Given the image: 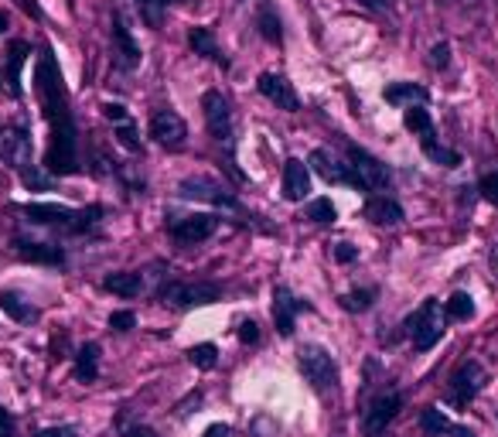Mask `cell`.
Returning <instances> with one entry per match:
<instances>
[{
  "instance_id": "1",
  "label": "cell",
  "mask_w": 498,
  "mask_h": 437,
  "mask_svg": "<svg viewBox=\"0 0 498 437\" xmlns=\"http://www.w3.org/2000/svg\"><path fill=\"white\" fill-rule=\"evenodd\" d=\"M297 366H300V376L308 379V386L314 393H335L338 386V362L331 359V352H327L325 345H300V352H297Z\"/></svg>"
},
{
  "instance_id": "2",
  "label": "cell",
  "mask_w": 498,
  "mask_h": 437,
  "mask_svg": "<svg viewBox=\"0 0 498 437\" xmlns=\"http://www.w3.org/2000/svg\"><path fill=\"white\" fill-rule=\"evenodd\" d=\"M45 168L51 174H76L78 172V151H76V126L72 116L51 124V141H48Z\"/></svg>"
},
{
  "instance_id": "3",
  "label": "cell",
  "mask_w": 498,
  "mask_h": 437,
  "mask_svg": "<svg viewBox=\"0 0 498 437\" xmlns=\"http://www.w3.org/2000/svg\"><path fill=\"white\" fill-rule=\"evenodd\" d=\"M24 216L32 222H42V226H62V229H72V233H82L89 229L96 218H99V209H69V205H55V202H28L24 205Z\"/></svg>"
},
{
  "instance_id": "4",
  "label": "cell",
  "mask_w": 498,
  "mask_h": 437,
  "mask_svg": "<svg viewBox=\"0 0 498 437\" xmlns=\"http://www.w3.org/2000/svg\"><path fill=\"white\" fill-rule=\"evenodd\" d=\"M447 314H444V308H440V301H423L420 311L413 314L410 321H406V328H410V339H413V349L417 352H430L440 339H444V331H447Z\"/></svg>"
},
{
  "instance_id": "5",
  "label": "cell",
  "mask_w": 498,
  "mask_h": 437,
  "mask_svg": "<svg viewBox=\"0 0 498 437\" xmlns=\"http://www.w3.org/2000/svg\"><path fill=\"white\" fill-rule=\"evenodd\" d=\"M400 410H403V393L396 390V386L383 390L373 404L365 406V414H362V437H383L386 427L396 421Z\"/></svg>"
},
{
  "instance_id": "6",
  "label": "cell",
  "mask_w": 498,
  "mask_h": 437,
  "mask_svg": "<svg viewBox=\"0 0 498 437\" xmlns=\"http://www.w3.org/2000/svg\"><path fill=\"white\" fill-rule=\"evenodd\" d=\"M488 383V373H484L478 362H461L457 369H454L451 383H447V404L451 406H467L482 386Z\"/></svg>"
},
{
  "instance_id": "7",
  "label": "cell",
  "mask_w": 498,
  "mask_h": 437,
  "mask_svg": "<svg viewBox=\"0 0 498 437\" xmlns=\"http://www.w3.org/2000/svg\"><path fill=\"white\" fill-rule=\"evenodd\" d=\"M202 109H205V124L212 130V137L226 147H233L235 126H233V109H229V99L218 93V89H208L202 96Z\"/></svg>"
},
{
  "instance_id": "8",
  "label": "cell",
  "mask_w": 498,
  "mask_h": 437,
  "mask_svg": "<svg viewBox=\"0 0 498 437\" xmlns=\"http://www.w3.org/2000/svg\"><path fill=\"white\" fill-rule=\"evenodd\" d=\"M218 297L216 284H181L171 281L161 287V301L171 304V308H202V304H212Z\"/></svg>"
},
{
  "instance_id": "9",
  "label": "cell",
  "mask_w": 498,
  "mask_h": 437,
  "mask_svg": "<svg viewBox=\"0 0 498 437\" xmlns=\"http://www.w3.org/2000/svg\"><path fill=\"white\" fill-rule=\"evenodd\" d=\"M0 161L14 172L32 168V137L21 126H0Z\"/></svg>"
},
{
  "instance_id": "10",
  "label": "cell",
  "mask_w": 498,
  "mask_h": 437,
  "mask_svg": "<svg viewBox=\"0 0 498 437\" xmlns=\"http://www.w3.org/2000/svg\"><path fill=\"white\" fill-rule=\"evenodd\" d=\"M348 161H352L355 181L362 188H369V191H386L390 188V172H386V164L379 157H373L362 147H348Z\"/></svg>"
},
{
  "instance_id": "11",
  "label": "cell",
  "mask_w": 498,
  "mask_h": 437,
  "mask_svg": "<svg viewBox=\"0 0 498 437\" xmlns=\"http://www.w3.org/2000/svg\"><path fill=\"white\" fill-rule=\"evenodd\" d=\"M151 137H154L161 147L178 151V147H185V141H188V126L174 109H157L154 116H151Z\"/></svg>"
},
{
  "instance_id": "12",
  "label": "cell",
  "mask_w": 498,
  "mask_h": 437,
  "mask_svg": "<svg viewBox=\"0 0 498 437\" xmlns=\"http://www.w3.org/2000/svg\"><path fill=\"white\" fill-rule=\"evenodd\" d=\"M178 195L181 199H195V202H212V205H229V209H235L233 195L218 185V181H212V178H185L178 185Z\"/></svg>"
},
{
  "instance_id": "13",
  "label": "cell",
  "mask_w": 498,
  "mask_h": 437,
  "mask_svg": "<svg viewBox=\"0 0 498 437\" xmlns=\"http://www.w3.org/2000/svg\"><path fill=\"white\" fill-rule=\"evenodd\" d=\"M216 226H218L216 216H181V218H171V236L178 243L191 246V243L208 239V236L216 233Z\"/></svg>"
},
{
  "instance_id": "14",
  "label": "cell",
  "mask_w": 498,
  "mask_h": 437,
  "mask_svg": "<svg viewBox=\"0 0 498 437\" xmlns=\"http://www.w3.org/2000/svg\"><path fill=\"white\" fill-rule=\"evenodd\" d=\"M308 191H311V172L300 157H290L283 164V199L287 202H304Z\"/></svg>"
},
{
  "instance_id": "15",
  "label": "cell",
  "mask_w": 498,
  "mask_h": 437,
  "mask_svg": "<svg viewBox=\"0 0 498 437\" xmlns=\"http://www.w3.org/2000/svg\"><path fill=\"white\" fill-rule=\"evenodd\" d=\"M311 168L321 178H325L327 185H358L355 181V172H352V164H342L335 154H327V151H314L311 154Z\"/></svg>"
},
{
  "instance_id": "16",
  "label": "cell",
  "mask_w": 498,
  "mask_h": 437,
  "mask_svg": "<svg viewBox=\"0 0 498 437\" xmlns=\"http://www.w3.org/2000/svg\"><path fill=\"white\" fill-rule=\"evenodd\" d=\"M300 308H304V304H300V301H297V297L290 294L283 284L273 291V325H277V331H281L283 339H290V335H294V318H297Z\"/></svg>"
},
{
  "instance_id": "17",
  "label": "cell",
  "mask_w": 498,
  "mask_h": 437,
  "mask_svg": "<svg viewBox=\"0 0 498 437\" xmlns=\"http://www.w3.org/2000/svg\"><path fill=\"white\" fill-rule=\"evenodd\" d=\"M260 93L270 99V103H277L281 109H287V113H294L300 103H297V93L290 89V82L283 76H277V72H263L260 76Z\"/></svg>"
},
{
  "instance_id": "18",
  "label": "cell",
  "mask_w": 498,
  "mask_h": 437,
  "mask_svg": "<svg viewBox=\"0 0 498 437\" xmlns=\"http://www.w3.org/2000/svg\"><path fill=\"white\" fill-rule=\"evenodd\" d=\"M113 55H116L120 69H137L141 65V45L130 38L124 21H113Z\"/></svg>"
},
{
  "instance_id": "19",
  "label": "cell",
  "mask_w": 498,
  "mask_h": 437,
  "mask_svg": "<svg viewBox=\"0 0 498 437\" xmlns=\"http://www.w3.org/2000/svg\"><path fill=\"white\" fill-rule=\"evenodd\" d=\"M14 250L21 260H32V264H48V266H59L65 260V253L51 243H28V239H17Z\"/></svg>"
},
{
  "instance_id": "20",
  "label": "cell",
  "mask_w": 498,
  "mask_h": 437,
  "mask_svg": "<svg viewBox=\"0 0 498 437\" xmlns=\"http://www.w3.org/2000/svg\"><path fill=\"white\" fill-rule=\"evenodd\" d=\"M365 216L373 218L375 226H400L403 222V209L392 199H386V195H375L373 202L365 205Z\"/></svg>"
},
{
  "instance_id": "21",
  "label": "cell",
  "mask_w": 498,
  "mask_h": 437,
  "mask_svg": "<svg viewBox=\"0 0 498 437\" xmlns=\"http://www.w3.org/2000/svg\"><path fill=\"white\" fill-rule=\"evenodd\" d=\"M103 287H106L109 294L137 297L143 291V277L137 274V270H124V274H113V277H106V281H103Z\"/></svg>"
},
{
  "instance_id": "22",
  "label": "cell",
  "mask_w": 498,
  "mask_h": 437,
  "mask_svg": "<svg viewBox=\"0 0 498 437\" xmlns=\"http://www.w3.org/2000/svg\"><path fill=\"white\" fill-rule=\"evenodd\" d=\"M76 376L82 379V383H93L96 376H99V345L89 342L78 349L76 356Z\"/></svg>"
},
{
  "instance_id": "23",
  "label": "cell",
  "mask_w": 498,
  "mask_h": 437,
  "mask_svg": "<svg viewBox=\"0 0 498 437\" xmlns=\"http://www.w3.org/2000/svg\"><path fill=\"white\" fill-rule=\"evenodd\" d=\"M188 42H191V48H195L198 55H205V59H212V62L226 65V55H222V48L216 45V38H212V32H208V28H191Z\"/></svg>"
},
{
  "instance_id": "24",
  "label": "cell",
  "mask_w": 498,
  "mask_h": 437,
  "mask_svg": "<svg viewBox=\"0 0 498 437\" xmlns=\"http://www.w3.org/2000/svg\"><path fill=\"white\" fill-rule=\"evenodd\" d=\"M420 144H423V154L430 157V161H437V164H444V168H457L461 164V154L451 151V147H444V144H437L434 134L420 137Z\"/></svg>"
},
{
  "instance_id": "25",
  "label": "cell",
  "mask_w": 498,
  "mask_h": 437,
  "mask_svg": "<svg viewBox=\"0 0 498 437\" xmlns=\"http://www.w3.org/2000/svg\"><path fill=\"white\" fill-rule=\"evenodd\" d=\"M0 308H4V314H11L14 321H34L38 318V311H34L28 301H21L14 291H4L0 294Z\"/></svg>"
},
{
  "instance_id": "26",
  "label": "cell",
  "mask_w": 498,
  "mask_h": 437,
  "mask_svg": "<svg viewBox=\"0 0 498 437\" xmlns=\"http://www.w3.org/2000/svg\"><path fill=\"white\" fill-rule=\"evenodd\" d=\"M413 99L423 103L427 99V89L423 86H413V82H396V86L386 89V103H410L413 107Z\"/></svg>"
},
{
  "instance_id": "27",
  "label": "cell",
  "mask_w": 498,
  "mask_h": 437,
  "mask_svg": "<svg viewBox=\"0 0 498 437\" xmlns=\"http://www.w3.org/2000/svg\"><path fill=\"white\" fill-rule=\"evenodd\" d=\"M444 314H447L451 321H471V318H475V301H471V294L457 291V294L444 304Z\"/></svg>"
},
{
  "instance_id": "28",
  "label": "cell",
  "mask_w": 498,
  "mask_h": 437,
  "mask_svg": "<svg viewBox=\"0 0 498 437\" xmlns=\"http://www.w3.org/2000/svg\"><path fill=\"white\" fill-rule=\"evenodd\" d=\"M420 427H423V431H427L430 437H440V434H451L454 423L447 421V417H444V414H440L437 406H427V410L420 414Z\"/></svg>"
},
{
  "instance_id": "29",
  "label": "cell",
  "mask_w": 498,
  "mask_h": 437,
  "mask_svg": "<svg viewBox=\"0 0 498 437\" xmlns=\"http://www.w3.org/2000/svg\"><path fill=\"white\" fill-rule=\"evenodd\" d=\"M403 124H406V130H413V134H420V137H427V134H434V124H430V113H427L423 107H406Z\"/></svg>"
},
{
  "instance_id": "30",
  "label": "cell",
  "mask_w": 498,
  "mask_h": 437,
  "mask_svg": "<svg viewBox=\"0 0 498 437\" xmlns=\"http://www.w3.org/2000/svg\"><path fill=\"white\" fill-rule=\"evenodd\" d=\"M188 362H191V366H198V369H216L218 349L212 342L191 345V349H188Z\"/></svg>"
},
{
  "instance_id": "31",
  "label": "cell",
  "mask_w": 498,
  "mask_h": 437,
  "mask_svg": "<svg viewBox=\"0 0 498 437\" xmlns=\"http://www.w3.org/2000/svg\"><path fill=\"white\" fill-rule=\"evenodd\" d=\"M375 301V291L373 287H365V291H352V294L342 297V308L345 311H369Z\"/></svg>"
},
{
  "instance_id": "32",
  "label": "cell",
  "mask_w": 498,
  "mask_h": 437,
  "mask_svg": "<svg viewBox=\"0 0 498 437\" xmlns=\"http://www.w3.org/2000/svg\"><path fill=\"white\" fill-rule=\"evenodd\" d=\"M308 218H311V222H321V226L335 222V205H331V199H314V202L308 205Z\"/></svg>"
},
{
  "instance_id": "33",
  "label": "cell",
  "mask_w": 498,
  "mask_h": 437,
  "mask_svg": "<svg viewBox=\"0 0 498 437\" xmlns=\"http://www.w3.org/2000/svg\"><path fill=\"white\" fill-rule=\"evenodd\" d=\"M24 55H28V45H14L11 48V69H7V86H11V93H21V86H17V72H21V62H24Z\"/></svg>"
},
{
  "instance_id": "34",
  "label": "cell",
  "mask_w": 498,
  "mask_h": 437,
  "mask_svg": "<svg viewBox=\"0 0 498 437\" xmlns=\"http://www.w3.org/2000/svg\"><path fill=\"white\" fill-rule=\"evenodd\" d=\"M137 7H141L143 21L151 28H161V21H164V0H137Z\"/></svg>"
},
{
  "instance_id": "35",
  "label": "cell",
  "mask_w": 498,
  "mask_h": 437,
  "mask_svg": "<svg viewBox=\"0 0 498 437\" xmlns=\"http://www.w3.org/2000/svg\"><path fill=\"white\" fill-rule=\"evenodd\" d=\"M447 62H451V45L440 42V45H434V51H430V65H434V69H447Z\"/></svg>"
},
{
  "instance_id": "36",
  "label": "cell",
  "mask_w": 498,
  "mask_h": 437,
  "mask_svg": "<svg viewBox=\"0 0 498 437\" xmlns=\"http://www.w3.org/2000/svg\"><path fill=\"white\" fill-rule=\"evenodd\" d=\"M260 24H263V34L270 38V42H281V21L266 11L263 17H260Z\"/></svg>"
},
{
  "instance_id": "37",
  "label": "cell",
  "mask_w": 498,
  "mask_h": 437,
  "mask_svg": "<svg viewBox=\"0 0 498 437\" xmlns=\"http://www.w3.org/2000/svg\"><path fill=\"white\" fill-rule=\"evenodd\" d=\"M137 325V318L130 311H116L113 318H109V328H116V331H130V328Z\"/></svg>"
},
{
  "instance_id": "38",
  "label": "cell",
  "mask_w": 498,
  "mask_h": 437,
  "mask_svg": "<svg viewBox=\"0 0 498 437\" xmlns=\"http://www.w3.org/2000/svg\"><path fill=\"white\" fill-rule=\"evenodd\" d=\"M482 195H484V199H488L492 205H498V172H495V174H488V178L482 181Z\"/></svg>"
},
{
  "instance_id": "39",
  "label": "cell",
  "mask_w": 498,
  "mask_h": 437,
  "mask_svg": "<svg viewBox=\"0 0 498 437\" xmlns=\"http://www.w3.org/2000/svg\"><path fill=\"white\" fill-rule=\"evenodd\" d=\"M116 141L124 144L126 151H141V141H137V134H134V130H130V126H120V134H116Z\"/></svg>"
},
{
  "instance_id": "40",
  "label": "cell",
  "mask_w": 498,
  "mask_h": 437,
  "mask_svg": "<svg viewBox=\"0 0 498 437\" xmlns=\"http://www.w3.org/2000/svg\"><path fill=\"white\" fill-rule=\"evenodd\" d=\"M103 116L113 120V124H126V109L120 103H103Z\"/></svg>"
},
{
  "instance_id": "41",
  "label": "cell",
  "mask_w": 498,
  "mask_h": 437,
  "mask_svg": "<svg viewBox=\"0 0 498 437\" xmlns=\"http://www.w3.org/2000/svg\"><path fill=\"white\" fill-rule=\"evenodd\" d=\"M21 181H24L28 188H42V191L48 188V178H42V174L34 172V168H28V172H21Z\"/></svg>"
},
{
  "instance_id": "42",
  "label": "cell",
  "mask_w": 498,
  "mask_h": 437,
  "mask_svg": "<svg viewBox=\"0 0 498 437\" xmlns=\"http://www.w3.org/2000/svg\"><path fill=\"white\" fill-rule=\"evenodd\" d=\"M239 339H243V342H256V339H260V328H256V321H243V325H239Z\"/></svg>"
},
{
  "instance_id": "43",
  "label": "cell",
  "mask_w": 498,
  "mask_h": 437,
  "mask_svg": "<svg viewBox=\"0 0 498 437\" xmlns=\"http://www.w3.org/2000/svg\"><path fill=\"white\" fill-rule=\"evenodd\" d=\"M335 260H338V264H352V260H355V246L338 243V246H335Z\"/></svg>"
},
{
  "instance_id": "44",
  "label": "cell",
  "mask_w": 498,
  "mask_h": 437,
  "mask_svg": "<svg viewBox=\"0 0 498 437\" xmlns=\"http://www.w3.org/2000/svg\"><path fill=\"white\" fill-rule=\"evenodd\" d=\"M0 437H14V417L0 406Z\"/></svg>"
},
{
  "instance_id": "45",
  "label": "cell",
  "mask_w": 498,
  "mask_h": 437,
  "mask_svg": "<svg viewBox=\"0 0 498 437\" xmlns=\"http://www.w3.org/2000/svg\"><path fill=\"white\" fill-rule=\"evenodd\" d=\"M38 437H78L76 427H48V431H42Z\"/></svg>"
},
{
  "instance_id": "46",
  "label": "cell",
  "mask_w": 498,
  "mask_h": 437,
  "mask_svg": "<svg viewBox=\"0 0 498 437\" xmlns=\"http://www.w3.org/2000/svg\"><path fill=\"white\" fill-rule=\"evenodd\" d=\"M202 437H229V427H226V423H212Z\"/></svg>"
},
{
  "instance_id": "47",
  "label": "cell",
  "mask_w": 498,
  "mask_h": 437,
  "mask_svg": "<svg viewBox=\"0 0 498 437\" xmlns=\"http://www.w3.org/2000/svg\"><path fill=\"white\" fill-rule=\"evenodd\" d=\"M358 4H362V7H369V11H383L390 0H358Z\"/></svg>"
},
{
  "instance_id": "48",
  "label": "cell",
  "mask_w": 498,
  "mask_h": 437,
  "mask_svg": "<svg viewBox=\"0 0 498 437\" xmlns=\"http://www.w3.org/2000/svg\"><path fill=\"white\" fill-rule=\"evenodd\" d=\"M126 437H157V434L151 431V427H134V431H130Z\"/></svg>"
},
{
  "instance_id": "49",
  "label": "cell",
  "mask_w": 498,
  "mask_h": 437,
  "mask_svg": "<svg viewBox=\"0 0 498 437\" xmlns=\"http://www.w3.org/2000/svg\"><path fill=\"white\" fill-rule=\"evenodd\" d=\"M451 437H478L475 431H467V427H451Z\"/></svg>"
},
{
  "instance_id": "50",
  "label": "cell",
  "mask_w": 498,
  "mask_h": 437,
  "mask_svg": "<svg viewBox=\"0 0 498 437\" xmlns=\"http://www.w3.org/2000/svg\"><path fill=\"white\" fill-rule=\"evenodd\" d=\"M4 28H7V14H4V11H0V32H4Z\"/></svg>"
},
{
  "instance_id": "51",
  "label": "cell",
  "mask_w": 498,
  "mask_h": 437,
  "mask_svg": "<svg viewBox=\"0 0 498 437\" xmlns=\"http://www.w3.org/2000/svg\"><path fill=\"white\" fill-rule=\"evenodd\" d=\"M492 266H495V274H498V250L492 253Z\"/></svg>"
},
{
  "instance_id": "52",
  "label": "cell",
  "mask_w": 498,
  "mask_h": 437,
  "mask_svg": "<svg viewBox=\"0 0 498 437\" xmlns=\"http://www.w3.org/2000/svg\"><path fill=\"white\" fill-rule=\"evenodd\" d=\"M21 4H24V7H28V11H34V4H32V0H21Z\"/></svg>"
},
{
  "instance_id": "53",
  "label": "cell",
  "mask_w": 498,
  "mask_h": 437,
  "mask_svg": "<svg viewBox=\"0 0 498 437\" xmlns=\"http://www.w3.org/2000/svg\"><path fill=\"white\" fill-rule=\"evenodd\" d=\"M164 4H178V0H164Z\"/></svg>"
}]
</instances>
